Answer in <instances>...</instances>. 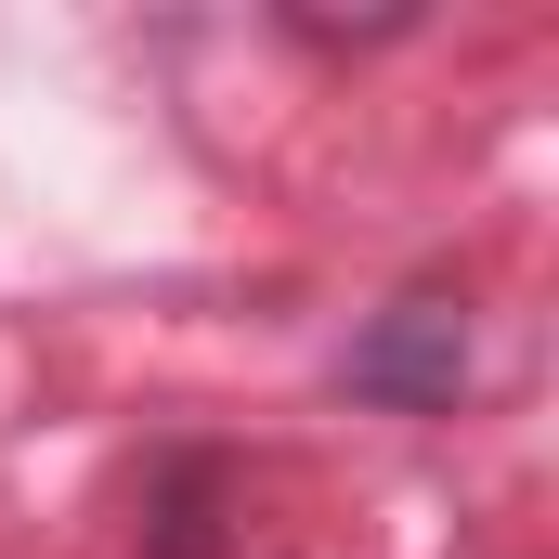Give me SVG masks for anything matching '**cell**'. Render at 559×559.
<instances>
[{"label":"cell","instance_id":"6da1fadb","mask_svg":"<svg viewBox=\"0 0 559 559\" xmlns=\"http://www.w3.org/2000/svg\"><path fill=\"white\" fill-rule=\"evenodd\" d=\"M338 391L404 404V417H442V404L468 391V312H455V299H404V312H378V325L338 352Z\"/></svg>","mask_w":559,"mask_h":559},{"label":"cell","instance_id":"7a4b0ae2","mask_svg":"<svg viewBox=\"0 0 559 559\" xmlns=\"http://www.w3.org/2000/svg\"><path fill=\"white\" fill-rule=\"evenodd\" d=\"M143 559H222V468L209 455H169V481H156V534Z\"/></svg>","mask_w":559,"mask_h":559}]
</instances>
